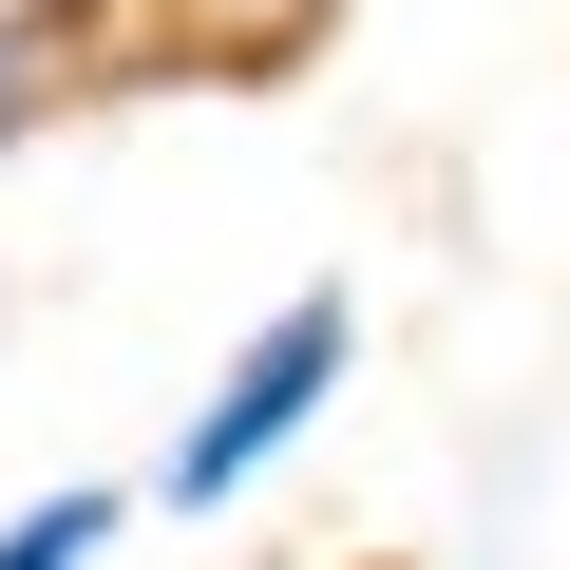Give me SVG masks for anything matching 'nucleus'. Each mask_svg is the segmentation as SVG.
Returning <instances> with one entry per match:
<instances>
[{"mask_svg":"<svg viewBox=\"0 0 570 570\" xmlns=\"http://www.w3.org/2000/svg\"><path fill=\"white\" fill-rule=\"evenodd\" d=\"M343 362H362V305H343V285H285V305H266V324L228 343V381H209V400L171 419L153 494H171V513H228V494H247V475H266L285 438H305V419L343 400Z\"/></svg>","mask_w":570,"mask_h":570,"instance_id":"obj_1","label":"nucleus"},{"mask_svg":"<svg viewBox=\"0 0 570 570\" xmlns=\"http://www.w3.org/2000/svg\"><path fill=\"white\" fill-rule=\"evenodd\" d=\"M115 551V494H39V513H0V570H96Z\"/></svg>","mask_w":570,"mask_h":570,"instance_id":"obj_2","label":"nucleus"},{"mask_svg":"<svg viewBox=\"0 0 570 570\" xmlns=\"http://www.w3.org/2000/svg\"><path fill=\"white\" fill-rule=\"evenodd\" d=\"M0 134H20V58H0Z\"/></svg>","mask_w":570,"mask_h":570,"instance_id":"obj_3","label":"nucleus"},{"mask_svg":"<svg viewBox=\"0 0 570 570\" xmlns=\"http://www.w3.org/2000/svg\"><path fill=\"white\" fill-rule=\"evenodd\" d=\"M39 20H96V0H39Z\"/></svg>","mask_w":570,"mask_h":570,"instance_id":"obj_4","label":"nucleus"}]
</instances>
